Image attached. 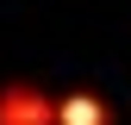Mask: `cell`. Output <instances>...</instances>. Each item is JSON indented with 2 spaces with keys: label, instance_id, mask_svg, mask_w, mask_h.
<instances>
[{
  "label": "cell",
  "instance_id": "cell-1",
  "mask_svg": "<svg viewBox=\"0 0 131 125\" xmlns=\"http://www.w3.org/2000/svg\"><path fill=\"white\" fill-rule=\"evenodd\" d=\"M0 125H56V100L44 88H6L0 94Z\"/></svg>",
  "mask_w": 131,
  "mask_h": 125
},
{
  "label": "cell",
  "instance_id": "cell-2",
  "mask_svg": "<svg viewBox=\"0 0 131 125\" xmlns=\"http://www.w3.org/2000/svg\"><path fill=\"white\" fill-rule=\"evenodd\" d=\"M56 125H106V100L69 94V100H56Z\"/></svg>",
  "mask_w": 131,
  "mask_h": 125
}]
</instances>
